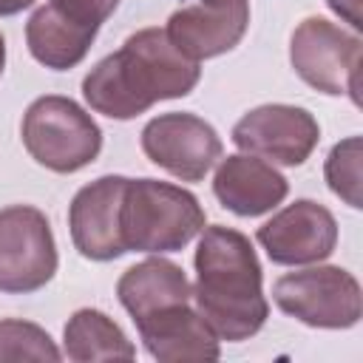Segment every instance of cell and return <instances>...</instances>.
Masks as SVG:
<instances>
[{
	"mask_svg": "<svg viewBox=\"0 0 363 363\" xmlns=\"http://www.w3.org/2000/svg\"><path fill=\"white\" fill-rule=\"evenodd\" d=\"M196 312L221 340L252 337L269 303L261 289V264L247 235L230 227H207L196 250Z\"/></svg>",
	"mask_w": 363,
	"mask_h": 363,
	"instance_id": "obj_2",
	"label": "cell"
},
{
	"mask_svg": "<svg viewBox=\"0 0 363 363\" xmlns=\"http://www.w3.org/2000/svg\"><path fill=\"white\" fill-rule=\"evenodd\" d=\"M119 227L125 252H176L204 230V210L176 184L128 179Z\"/></svg>",
	"mask_w": 363,
	"mask_h": 363,
	"instance_id": "obj_3",
	"label": "cell"
},
{
	"mask_svg": "<svg viewBox=\"0 0 363 363\" xmlns=\"http://www.w3.org/2000/svg\"><path fill=\"white\" fill-rule=\"evenodd\" d=\"M34 0H0V17H9V14H17L23 9H28Z\"/></svg>",
	"mask_w": 363,
	"mask_h": 363,
	"instance_id": "obj_22",
	"label": "cell"
},
{
	"mask_svg": "<svg viewBox=\"0 0 363 363\" xmlns=\"http://www.w3.org/2000/svg\"><path fill=\"white\" fill-rule=\"evenodd\" d=\"M247 23V0H193L170 14L164 31L182 54L199 62L235 48Z\"/></svg>",
	"mask_w": 363,
	"mask_h": 363,
	"instance_id": "obj_11",
	"label": "cell"
},
{
	"mask_svg": "<svg viewBox=\"0 0 363 363\" xmlns=\"http://www.w3.org/2000/svg\"><path fill=\"white\" fill-rule=\"evenodd\" d=\"M145 156L182 182H201L221 159V139L196 113H162L142 130Z\"/></svg>",
	"mask_w": 363,
	"mask_h": 363,
	"instance_id": "obj_8",
	"label": "cell"
},
{
	"mask_svg": "<svg viewBox=\"0 0 363 363\" xmlns=\"http://www.w3.org/2000/svg\"><path fill=\"white\" fill-rule=\"evenodd\" d=\"M125 176H102L85 184L68 210V227L74 247L91 261H113L125 255L122 244V196H125Z\"/></svg>",
	"mask_w": 363,
	"mask_h": 363,
	"instance_id": "obj_12",
	"label": "cell"
},
{
	"mask_svg": "<svg viewBox=\"0 0 363 363\" xmlns=\"http://www.w3.org/2000/svg\"><path fill=\"white\" fill-rule=\"evenodd\" d=\"M360 40L323 17L303 20L289 45L292 68L306 85L332 96L346 94L354 105L360 102Z\"/></svg>",
	"mask_w": 363,
	"mask_h": 363,
	"instance_id": "obj_5",
	"label": "cell"
},
{
	"mask_svg": "<svg viewBox=\"0 0 363 363\" xmlns=\"http://www.w3.org/2000/svg\"><path fill=\"white\" fill-rule=\"evenodd\" d=\"M116 295H119V303L130 312V318L139 320L159 309H167L176 303H190L193 289H190V281L184 278L182 267H176L164 258H147V261L130 267L119 278Z\"/></svg>",
	"mask_w": 363,
	"mask_h": 363,
	"instance_id": "obj_15",
	"label": "cell"
},
{
	"mask_svg": "<svg viewBox=\"0 0 363 363\" xmlns=\"http://www.w3.org/2000/svg\"><path fill=\"white\" fill-rule=\"evenodd\" d=\"M286 179L258 156H227L213 179L216 199L235 216H261L286 199Z\"/></svg>",
	"mask_w": 363,
	"mask_h": 363,
	"instance_id": "obj_14",
	"label": "cell"
},
{
	"mask_svg": "<svg viewBox=\"0 0 363 363\" xmlns=\"http://www.w3.org/2000/svg\"><path fill=\"white\" fill-rule=\"evenodd\" d=\"M0 360H60V349L34 323L0 320Z\"/></svg>",
	"mask_w": 363,
	"mask_h": 363,
	"instance_id": "obj_18",
	"label": "cell"
},
{
	"mask_svg": "<svg viewBox=\"0 0 363 363\" xmlns=\"http://www.w3.org/2000/svg\"><path fill=\"white\" fill-rule=\"evenodd\" d=\"M329 187L346 199L352 207H360V139L352 136L332 147L326 159Z\"/></svg>",
	"mask_w": 363,
	"mask_h": 363,
	"instance_id": "obj_19",
	"label": "cell"
},
{
	"mask_svg": "<svg viewBox=\"0 0 363 363\" xmlns=\"http://www.w3.org/2000/svg\"><path fill=\"white\" fill-rule=\"evenodd\" d=\"M23 145L37 164L54 173H74L99 156L102 130L74 99L48 94L28 105Z\"/></svg>",
	"mask_w": 363,
	"mask_h": 363,
	"instance_id": "obj_4",
	"label": "cell"
},
{
	"mask_svg": "<svg viewBox=\"0 0 363 363\" xmlns=\"http://www.w3.org/2000/svg\"><path fill=\"white\" fill-rule=\"evenodd\" d=\"M65 354L77 363L88 360H133L125 332L99 309H79L65 323Z\"/></svg>",
	"mask_w": 363,
	"mask_h": 363,
	"instance_id": "obj_17",
	"label": "cell"
},
{
	"mask_svg": "<svg viewBox=\"0 0 363 363\" xmlns=\"http://www.w3.org/2000/svg\"><path fill=\"white\" fill-rule=\"evenodd\" d=\"M48 6L57 14H62L65 20L77 23L82 28L99 31V26L113 14V9L119 6V0H51Z\"/></svg>",
	"mask_w": 363,
	"mask_h": 363,
	"instance_id": "obj_20",
	"label": "cell"
},
{
	"mask_svg": "<svg viewBox=\"0 0 363 363\" xmlns=\"http://www.w3.org/2000/svg\"><path fill=\"white\" fill-rule=\"evenodd\" d=\"M54 272L57 244L48 218L28 204L0 210V292H37Z\"/></svg>",
	"mask_w": 363,
	"mask_h": 363,
	"instance_id": "obj_7",
	"label": "cell"
},
{
	"mask_svg": "<svg viewBox=\"0 0 363 363\" xmlns=\"http://www.w3.org/2000/svg\"><path fill=\"white\" fill-rule=\"evenodd\" d=\"M320 139L315 116L295 105H261L244 113L233 128V142L272 164H303Z\"/></svg>",
	"mask_w": 363,
	"mask_h": 363,
	"instance_id": "obj_9",
	"label": "cell"
},
{
	"mask_svg": "<svg viewBox=\"0 0 363 363\" xmlns=\"http://www.w3.org/2000/svg\"><path fill=\"white\" fill-rule=\"evenodd\" d=\"M94 37H96L94 28H82L65 20L51 6L37 9L26 26V43H28L31 57L54 71H65L82 62Z\"/></svg>",
	"mask_w": 363,
	"mask_h": 363,
	"instance_id": "obj_16",
	"label": "cell"
},
{
	"mask_svg": "<svg viewBox=\"0 0 363 363\" xmlns=\"http://www.w3.org/2000/svg\"><path fill=\"white\" fill-rule=\"evenodd\" d=\"M3 62H6V43H3V34H0V74H3Z\"/></svg>",
	"mask_w": 363,
	"mask_h": 363,
	"instance_id": "obj_23",
	"label": "cell"
},
{
	"mask_svg": "<svg viewBox=\"0 0 363 363\" xmlns=\"http://www.w3.org/2000/svg\"><path fill=\"white\" fill-rule=\"evenodd\" d=\"M272 298L289 318L318 329H349L360 320L363 295L352 272L340 267H312L275 281Z\"/></svg>",
	"mask_w": 363,
	"mask_h": 363,
	"instance_id": "obj_6",
	"label": "cell"
},
{
	"mask_svg": "<svg viewBox=\"0 0 363 363\" xmlns=\"http://www.w3.org/2000/svg\"><path fill=\"white\" fill-rule=\"evenodd\" d=\"M258 244L275 264H315L332 255L337 244V224L323 204L301 199L286 204L258 230Z\"/></svg>",
	"mask_w": 363,
	"mask_h": 363,
	"instance_id": "obj_10",
	"label": "cell"
},
{
	"mask_svg": "<svg viewBox=\"0 0 363 363\" xmlns=\"http://www.w3.org/2000/svg\"><path fill=\"white\" fill-rule=\"evenodd\" d=\"M145 349L162 363H201L218 357V337L190 303H176L133 320Z\"/></svg>",
	"mask_w": 363,
	"mask_h": 363,
	"instance_id": "obj_13",
	"label": "cell"
},
{
	"mask_svg": "<svg viewBox=\"0 0 363 363\" xmlns=\"http://www.w3.org/2000/svg\"><path fill=\"white\" fill-rule=\"evenodd\" d=\"M199 74V62L182 54L164 28H142L91 68L82 79V96L96 113L133 119L159 99L187 96Z\"/></svg>",
	"mask_w": 363,
	"mask_h": 363,
	"instance_id": "obj_1",
	"label": "cell"
},
{
	"mask_svg": "<svg viewBox=\"0 0 363 363\" xmlns=\"http://www.w3.org/2000/svg\"><path fill=\"white\" fill-rule=\"evenodd\" d=\"M332 11H337L352 28H360V0H329Z\"/></svg>",
	"mask_w": 363,
	"mask_h": 363,
	"instance_id": "obj_21",
	"label": "cell"
}]
</instances>
